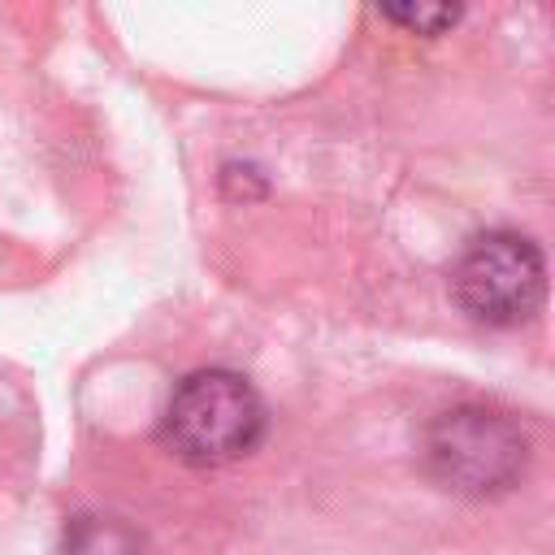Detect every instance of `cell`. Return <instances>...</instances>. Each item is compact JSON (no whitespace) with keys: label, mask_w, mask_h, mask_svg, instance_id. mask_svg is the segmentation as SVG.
I'll return each instance as SVG.
<instances>
[{"label":"cell","mask_w":555,"mask_h":555,"mask_svg":"<svg viewBox=\"0 0 555 555\" xmlns=\"http://www.w3.org/2000/svg\"><path fill=\"white\" fill-rule=\"evenodd\" d=\"M455 304L494 330H512L542 308L546 295V260L533 238L516 230H486L464 243L451 264Z\"/></svg>","instance_id":"cell-3"},{"label":"cell","mask_w":555,"mask_h":555,"mask_svg":"<svg viewBox=\"0 0 555 555\" xmlns=\"http://www.w3.org/2000/svg\"><path fill=\"white\" fill-rule=\"evenodd\" d=\"M264 425V399L243 373L195 369L173 386L160 412V442L191 468H221L251 455Z\"/></svg>","instance_id":"cell-1"},{"label":"cell","mask_w":555,"mask_h":555,"mask_svg":"<svg viewBox=\"0 0 555 555\" xmlns=\"http://www.w3.org/2000/svg\"><path fill=\"white\" fill-rule=\"evenodd\" d=\"M425 468L442 490L490 499L520 481L529 442L520 425L494 408L460 403L451 412H438L425 429Z\"/></svg>","instance_id":"cell-2"},{"label":"cell","mask_w":555,"mask_h":555,"mask_svg":"<svg viewBox=\"0 0 555 555\" xmlns=\"http://www.w3.org/2000/svg\"><path fill=\"white\" fill-rule=\"evenodd\" d=\"M382 17L416 35H442L447 26L460 22V9L455 4H386Z\"/></svg>","instance_id":"cell-4"}]
</instances>
